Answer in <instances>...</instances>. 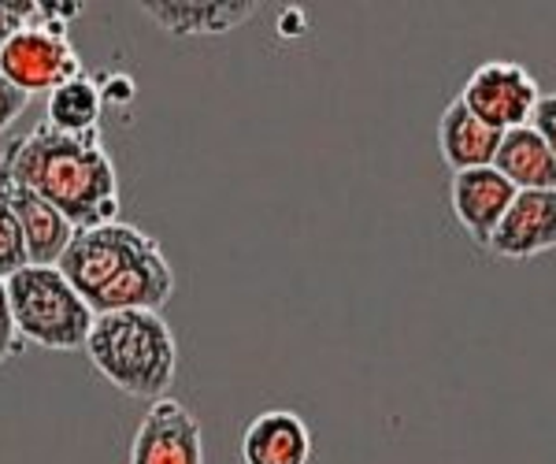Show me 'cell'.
Here are the masks:
<instances>
[{
    "instance_id": "13",
    "label": "cell",
    "mask_w": 556,
    "mask_h": 464,
    "mask_svg": "<svg viewBox=\"0 0 556 464\" xmlns=\"http://www.w3.org/2000/svg\"><path fill=\"white\" fill-rule=\"evenodd\" d=\"M501 146V130L486 127L468 104L456 97L445 104L438 120V149L453 172H471V167H490Z\"/></svg>"
},
{
    "instance_id": "21",
    "label": "cell",
    "mask_w": 556,
    "mask_h": 464,
    "mask_svg": "<svg viewBox=\"0 0 556 464\" xmlns=\"http://www.w3.org/2000/svg\"><path fill=\"white\" fill-rule=\"evenodd\" d=\"M101 97H104V104L108 101H130L134 97V83L127 75H119L115 78V86H101Z\"/></svg>"
},
{
    "instance_id": "7",
    "label": "cell",
    "mask_w": 556,
    "mask_h": 464,
    "mask_svg": "<svg viewBox=\"0 0 556 464\" xmlns=\"http://www.w3.org/2000/svg\"><path fill=\"white\" fill-rule=\"evenodd\" d=\"M130 464H204L201 424L182 401H152L138 431H134Z\"/></svg>"
},
{
    "instance_id": "6",
    "label": "cell",
    "mask_w": 556,
    "mask_h": 464,
    "mask_svg": "<svg viewBox=\"0 0 556 464\" xmlns=\"http://www.w3.org/2000/svg\"><path fill=\"white\" fill-rule=\"evenodd\" d=\"M542 97L534 75L513 60H486L468 75L460 89V101L479 115L486 127L508 134L531 123V112Z\"/></svg>"
},
{
    "instance_id": "5",
    "label": "cell",
    "mask_w": 556,
    "mask_h": 464,
    "mask_svg": "<svg viewBox=\"0 0 556 464\" xmlns=\"http://www.w3.org/2000/svg\"><path fill=\"white\" fill-rule=\"evenodd\" d=\"M86 75L83 57L75 52L64 34H52L38 23H26L12 41L0 49V78L15 89L30 93H52L56 86Z\"/></svg>"
},
{
    "instance_id": "10",
    "label": "cell",
    "mask_w": 556,
    "mask_h": 464,
    "mask_svg": "<svg viewBox=\"0 0 556 464\" xmlns=\"http://www.w3.org/2000/svg\"><path fill=\"white\" fill-rule=\"evenodd\" d=\"M141 12L172 38H212L245 26L260 12L253 0H141Z\"/></svg>"
},
{
    "instance_id": "1",
    "label": "cell",
    "mask_w": 556,
    "mask_h": 464,
    "mask_svg": "<svg viewBox=\"0 0 556 464\" xmlns=\"http://www.w3.org/2000/svg\"><path fill=\"white\" fill-rule=\"evenodd\" d=\"M12 183L34 190L75 230L104 227L119 220V175L101 146V134H64L49 123L12 141L0 156Z\"/></svg>"
},
{
    "instance_id": "14",
    "label": "cell",
    "mask_w": 556,
    "mask_h": 464,
    "mask_svg": "<svg viewBox=\"0 0 556 464\" xmlns=\"http://www.w3.org/2000/svg\"><path fill=\"white\" fill-rule=\"evenodd\" d=\"M490 167L505 175L513 190H556V156L531 127L501 134L497 156Z\"/></svg>"
},
{
    "instance_id": "18",
    "label": "cell",
    "mask_w": 556,
    "mask_h": 464,
    "mask_svg": "<svg viewBox=\"0 0 556 464\" xmlns=\"http://www.w3.org/2000/svg\"><path fill=\"white\" fill-rule=\"evenodd\" d=\"M538 138L545 141V149L556 156V93H542L531 112V123H527Z\"/></svg>"
},
{
    "instance_id": "17",
    "label": "cell",
    "mask_w": 556,
    "mask_h": 464,
    "mask_svg": "<svg viewBox=\"0 0 556 464\" xmlns=\"http://www.w3.org/2000/svg\"><path fill=\"white\" fill-rule=\"evenodd\" d=\"M23 353V338L15 331V319H12V305H8V287L0 279V364L15 361Z\"/></svg>"
},
{
    "instance_id": "16",
    "label": "cell",
    "mask_w": 556,
    "mask_h": 464,
    "mask_svg": "<svg viewBox=\"0 0 556 464\" xmlns=\"http://www.w3.org/2000/svg\"><path fill=\"white\" fill-rule=\"evenodd\" d=\"M26 264L30 261H26L23 230L12 212V201H8V167H4V160H0V279L15 275Z\"/></svg>"
},
{
    "instance_id": "11",
    "label": "cell",
    "mask_w": 556,
    "mask_h": 464,
    "mask_svg": "<svg viewBox=\"0 0 556 464\" xmlns=\"http://www.w3.org/2000/svg\"><path fill=\"white\" fill-rule=\"evenodd\" d=\"M312 431L290 409H267L241 431V464H308Z\"/></svg>"
},
{
    "instance_id": "3",
    "label": "cell",
    "mask_w": 556,
    "mask_h": 464,
    "mask_svg": "<svg viewBox=\"0 0 556 464\" xmlns=\"http://www.w3.org/2000/svg\"><path fill=\"white\" fill-rule=\"evenodd\" d=\"M83 350L112 387L141 401L167 398L178 372L175 331L160 312H101L93 316Z\"/></svg>"
},
{
    "instance_id": "15",
    "label": "cell",
    "mask_w": 556,
    "mask_h": 464,
    "mask_svg": "<svg viewBox=\"0 0 556 464\" xmlns=\"http://www.w3.org/2000/svg\"><path fill=\"white\" fill-rule=\"evenodd\" d=\"M101 112H104L101 86L89 75H78L49 93V120L45 123L64 134H93L101 127Z\"/></svg>"
},
{
    "instance_id": "20",
    "label": "cell",
    "mask_w": 556,
    "mask_h": 464,
    "mask_svg": "<svg viewBox=\"0 0 556 464\" xmlns=\"http://www.w3.org/2000/svg\"><path fill=\"white\" fill-rule=\"evenodd\" d=\"M26 101H30V97H26L23 89H15L12 83L0 78V138H4V130L26 112Z\"/></svg>"
},
{
    "instance_id": "4",
    "label": "cell",
    "mask_w": 556,
    "mask_h": 464,
    "mask_svg": "<svg viewBox=\"0 0 556 464\" xmlns=\"http://www.w3.org/2000/svg\"><path fill=\"white\" fill-rule=\"evenodd\" d=\"M15 331L41 350H83L97 312L64 279L60 267L26 264L4 279Z\"/></svg>"
},
{
    "instance_id": "9",
    "label": "cell",
    "mask_w": 556,
    "mask_h": 464,
    "mask_svg": "<svg viewBox=\"0 0 556 464\" xmlns=\"http://www.w3.org/2000/svg\"><path fill=\"white\" fill-rule=\"evenodd\" d=\"M516 190L505 175H497L493 167H471V172H453L450 183V204L453 216L468 230V238L475 246L486 249L493 227L501 223V216L508 212Z\"/></svg>"
},
{
    "instance_id": "2",
    "label": "cell",
    "mask_w": 556,
    "mask_h": 464,
    "mask_svg": "<svg viewBox=\"0 0 556 464\" xmlns=\"http://www.w3.org/2000/svg\"><path fill=\"white\" fill-rule=\"evenodd\" d=\"M56 267L97 316L123 309L160 312L175 298V267L164 249L149 230L123 220L75 230Z\"/></svg>"
},
{
    "instance_id": "8",
    "label": "cell",
    "mask_w": 556,
    "mask_h": 464,
    "mask_svg": "<svg viewBox=\"0 0 556 464\" xmlns=\"http://www.w3.org/2000/svg\"><path fill=\"white\" fill-rule=\"evenodd\" d=\"M486 249L501 261H534L556 249V190H516Z\"/></svg>"
},
{
    "instance_id": "12",
    "label": "cell",
    "mask_w": 556,
    "mask_h": 464,
    "mask_svg": "<svg viewBox=\"0 0 556 464\" xmlns=\"http://www.w3.org/2000/svg\"><path fill=\"white\" fill-rule=\"evenodd\" d=\"M8 201H12V212H15V220H20L26 261L38 267H56L71 242V235H75L67 216L52 209L45 198H38L34 190L12 183V178H8Z\"/></svg>"
},
{
    "instance_id": "19",
    "label": "cell",
    "mask_w": 556,
    "mask_h": 464,
    "mask_svg": "<svg viewBox=\"0 0 556 464\" xmlns=\"http://www.w3.org/2000/svg\"><path fill=\"white\" fill-rule=\"evenodd\" d=\"M34 12H38V4H15V0L4 4V0H0V49L34 20Z\"/></svg>"
}]
</instances>
